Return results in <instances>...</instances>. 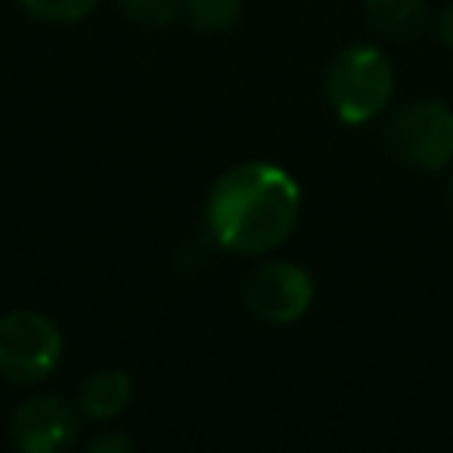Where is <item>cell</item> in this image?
<instances>
[{
	"label": "cell",
	"instance_id": "obj_4",
	"mask_svg": "<svg viewBox=\"0 0 453 453\" xmlns=\"http://www.w3.org/2000/svg\"><path fill=\"white\" fill-rule=\"evenodd\" d=\"M388 146L401 162L413 168H444L453 158V112L434 100L410 103L391 119Z\"/></svg>",
	"mask_w": 453,
	"mask_h": 453
},
{
	"label": "cell",
	"instance_id": "obj_7",
	"mask_svg": "<svg viewBox=\"0 0 453 453\" xmlns=\"http://www.w3.org/2000/svg\"><path fill=\"white\" fill-rule=\"evenodd\" d=\"M131 401V376L121 370L94 372L78 388V410L88 419H115Z\"/></svg>",
	"mask_w": 453,
	"mask_h": 453
},
{
	"label": "cell",
	"instance_id": "obj_10",
	"mask_svg": "<svg viewBox=\"0 0 453 453\" xmlns=\"http://www.w3.org/2000/svg\"><path fill=\"white\" fill-rule=\"evenodd\" d=\"M22 7L44 22H81L96 7V0H22Z\"/></svg>",
	"mask_w": 453,
	"mask_h": 453
},
{
	"label": "cell",
	"instance_id": "obj_13",
	"mask_svg": "<svg viewBox=\"0 0 453 453\" xmlns=\"http://www.w3.org/2000/svg\"><path fill=\"white\" fill-rule=\"evenodd\" d=\"M438 38L453 50V7H447L444 13L438 16Z\"/></svg>",
	"mask_w": 453,
	"mask_h": 453
},
{
	"label": "cell",
	"instance_id": "obj_6",
	"mask_svg": "<svg viewBox=\"0 0 453 453\" xmlns=\"http://www.w3.org/2000/svg\"><path fill=\"white\" fill-rule=\"evenodd\" d=\"M78 413L57 395L26 401L13 413V444L26 453H59L75 441Z\"/></svg>",
	"mask_w": 453,
	"mask_h": 453
},
{
	"label": "cell",
	"instance_id": "obj_11",
	"mask_svg": "<svg viewBox=\"0 0 453 453\" xmlns=\"http://www.w3.org/2000/svg\"><path fill=\"white\" fill-rule=\"evenodd\" d=\"M119 4L131 19H137L140 26L150 28L171 26L183 10L180 0H119Z\"/></svg>",
	"mask_w": 453,
	"mask_h": 453
},
{
	"label": "cell",
	"instance_id": "obj_3",
	"mask_svg": "<svg viewBox=\"0 0 453 453\" xmlns=\"http://www.w3.org/2000/svg\"><path fill=\"white\" fill-rule=\"evenodd\" d=\"M63 357V333L47 314L10 311L0 317V376L13 385L47 379Z\"/></svg>",
	"mask_w": 453,
	"mask_h": 453
},
{
	"label": "cell",
	"instance_id": "obj_5",
	"mask_svg": "<svg viewBox=\"0 0 453 453\" xmlns=\"http://www.w3.org/2000/svg\"><path fill=\"white\" fill-rule=\"evenodd\" d=\"M242 298L261 323L289 326L308 314L311 302H314V280L304 267L292 265V261H271L249 277Z\"/></svg>",
	"mask_w": 453,
	"mask_h": 453
},
{
	"label": "cell",
	"instance_id": "obj_1",
	"mask_svg": "<svg viewBox=\"0 0 453 453\" xmlns=\"http://www.w3.org/2000/svg\"><path fill=\"white\" fill-rule=\"evenodd\" d=\"M298 214L302 187L289 171L271 162H242L214 180L205 224L224 252L265 255L289 240Z\"/></svg>",
	"mask_w": 453,
	"mask_h": 453
},
{
	"label": "cell",
	"instance_id": "obj_12",
	"mask_svg": "<svg viewBox=\"0 0 453 453\" xmlns=\"http://www.w3.org/2000/svg\"><path fill=\"white\" fill-rule=\"evenodd\" d=\"M88 450L90 453H127L131 450V441L119 432H106V434H96L88 444Z\"/></svg>",
	"mask_w": 453,
	"mask_h": 453
},
{
	"label": "cell",
	"instance_id": "obj_8",
	"mask_svg": "<svg viewBox=\"0 0 453 453\" xmlns=\"http://www.w3.org/2000/svg\"><path fill=\"white\" fill-rule=\"evenodd\" d=\"M426 0H366V19L388 41H410L426 28Z\"/></svg>",
	"mask_w": 453,
	"mask_h": 453
},
{
	"label": "cell",
	"instance_id": "obj_2",
	"mask_svg": "<svg viewBox=\"0 0 453 453\" xmlns=\"http://www.w3.org/2000/svg\"><path fill=\"white\" fill-rule=\"evenodd\" d=\"M326 94L339 121L360 127L388 106L395 94V72L376 47H351L329 65Z\"/></svg>",
	"mask_w": 453,
	"mask_h": 453
},
{
	"label": "cell",
	"instance_id": "obj_9",
	"mask_svg": "<svg viewBox=\"0 0 453 453\" xmlns=\"http://www.w3.org/2000/svg\"><path fill=\"white\" fill-rule=\"evenodd\" d=\"M183 16L202 35H220L240 19V0H183Z\"/></svg>",
	"mask_w": 453,
	"mask_h": 453
},
{
	"label": "cell",
	"instance_id": "obj_14",
	"mask_svg": "<svg viewBox=\"0 0 453 453\" xmlns=\"http://www.w3.org/2000/svg\"><path fill=\"white\" fill-rule=\"evenodd\" d=\"M447 196H450V208H453V177H450V189H447Z\"/></svg>",
	"mask_w": 453,
	"mask_h": 453
}]
</instances>
